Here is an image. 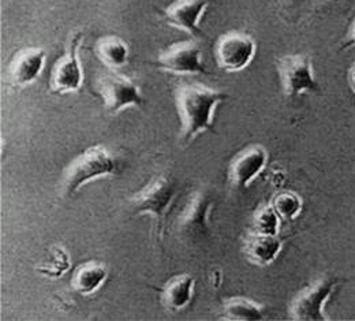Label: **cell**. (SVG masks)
Instances as JSON below:
<instances>
[{"instance_id": "6da1fadb", "label": "cell", "mask_w": 355, "mask_h": 321, "mask_svg": "<svg viewBox=\"0 0 355 321\" xmlns=\"http://www.w3.org/2000/svg\"><path fill=\"white\" fill-rule=\"evenodd\" d=\"M228 97L225 93L200 84H182L177 91V107L182 122V142L190 144L204 132L214 130L216 107Z\"/></svg>"}, {"instance_id": "7a4b0ae2", "label": "cell", "mask_w": 355, "mask_h": 321, "mask_svg": "<svg viewBox=\"0 0 355 321\" xmlns=\"http://www.w3.org/2000/svg\"><path fill=\"white\" fill-rule=\"evenodd\" d=\"M178 189L174 181L160 175L145 186L139 193L130 198V209L134 215L150 214L156 219V236L162 242L167 214L175 200Z\"/></svg>"}, {"instance_id": "3957f363", "label": "cell", "mask_w": 355, "mask_h": 321, "mask_svg": "<svg viewBox=\"0 0 355 321\" xmlns=\"http://www.w3.org/2000/svg\"><path fill=\"white\" fill-rule=\"evenodd\" d=\"M115 171V160L100 145H94L77 156L64 173L63 190L66 196H73L83 184L92 180L110 175Z\"/></svg>"}, {"instance_id": "277c9868", "label": "cell", "mask_w": 355, "mask_h": 321, "mask_svg": "<svg viewBox=\"0 0 355 321\" xmlns=\"http://www.w3.org/2000/svg\"><path fill=\"white\" fill-rule=\"evenodd\" d=\"M97 92L101 96L105 108L116 114L126 107H144V97L139 88L128 77L110 70L103 73L96 84Z\"/></svg>"}, {"instance_id": "5b68a950", "label": "cell", "mask_w": 355, "mask_h": 321, "mask_svg": "<svg viewBox=\"0 0 355 321\" xmlns=\"http://www.w3.org/2000/svg\"><path fill=\"white\" fill-rule=\"evenodd\" d=\"M336 283L335 277H322L302 290L290 308L293 320H328L324 315V306L334 293Z\"/></svg>"}, {"instance_id": "8992f818", "label": "cell", "mask_w": 355, "mask_h": 321, "mask_svg": "<svg viewBox=\"0 0 355 321\" xmlns=\"http://www.w3.org/2000/svg\"><path fill=\"white\" fill-rule=\"evenodd\" d=\"M283 91L288 97L305 92H320L311 59L306 55H286L277 64Z\"/></svg>"}, {"instance_id": "52a82bcc", "label": "cell", "mask_w": 355, "mask_h": 321, "mask_svg": "<svg viewBox=\"0 0 355 321\" xmlns=\"http://www.w3.org/2000/svg\"><path fill=\"white\" fill-rule=\"evenodd\" d=\"M256 48L254 39L249 35L239 32L227 33L215 46L216 62L220 69L228 73L241 71L253 60Z\"/></svg>"}, {"instance_id": "ba28073f", "label": "cell", "mask_w": 355, "mask_h": 321, "mask_svg": "<svg viewBox=\"0 0 355 321\" xmlns=\"http://www.w3.org/2000/svg\"><path fill=\"white\" fill-rule=\"evenodd\" d=\"M84 39L81 32L71 37L67 52L56 62L51 74V91L58 94L76 92L83 85V67L78 56V48Z\"/></svg>"}, {"instance_id": "9c48e42d", "label": "cell", "mask_w": 355, "mask_h": 321, "mask_svg": "<svg viewBox=\"0 0 355 321\" xmlns=\"http://www.w3.org/2000/svg\"><path fill=\"white\" fill-rule=\"evenodd\" d=\"M214 205L212 196L200 190L194 193L179 216L178 229L189 239H204L208 235V215Z\"/></svg>"}, {"instance_id": "30bf717a", "label": "cell", "mask_w": 355, "mask_h": 321, "mask_svg": "<svg viewBox=\"0 0 355 321\" xmlns=\"http://www.w3.org/2000/svg\"><path fill=\"white\" fill-rule=\"evenodd\" d=\"M156 66L175 74H208L201 62V49L191 40L170 46L159 56Z\"/></svg>"}, {"instance_id": "8fae6325", "label": "cell", "mask_w": 355, "mask_h": 321, "mask_svg": "<svg viewBox=\"0 0 355 321\" xmlns=\"http://www.w3.org/2000/svg\"><path fill=\"white\" fill-rule=\"evenodd\" d=\"M268 152L260 145H253L238 153L228 168V178L238 189H246L266 168Z\"/></svg>"}, {"instance_id": "7c38bea8", "label": "cell", "mask_w": 355, "mask_h": 321, "mask_svg": "<svg viewBox=\"0 0 355 321\" xmlns=\"http://www.w3.org/2000/svg\"><path fill=\"white\" fill-rule=\"evenodd\" d=\"M212 0H177L164 10L166 19L179 29L198 39H208L200 28V19Z\"/></svg>"}, {"instance_id": "4fadbf2b", "label": "cell", "mask_w": 355, "mask_h": 321, "mask_svg": "<svg viewBox=\"0 0 355 321\" xmlns=\"http://www.w3.org/2000/svg\"><path fill=\"white\" fill-rule=\"evenodd\" d=\"M45 51L42 48H25L18 52L8 69V78L14 87H25L33 83L42 73Z\"/></svg>"}, {"instance_id": "5bb4252c", "label": "cell", "mask_w": 355, "mask_h": 321, "mask_svg": "<svg viewBox=\"0 0 355 321\" xmlns=\"http://www.w3.org/2000/svg\"><path fill=\"white\" fill-rule=\"evenodd\" d=\"M282 250V241L276 235L252 232L245 243L246 257L256 266H268Z\"/></svg>"}, {"instance_id": "9a60e30c", "label": "cell", "mask_w": 355, "mask_h": 321, "mask_svg": "<svg viewBox=\"0 0 355 321\" xmlns=\"http://www.w3.org/2000/svg\"><path fill=\"white\" fill-rule=\"evenodd\" d=\"M193 287H194V279L191 276L184 274V275L173 277L160 290L163 305L173 312L183 309L191 301Z\"/></svg>"}, {"instance_id": "2e32d148", "label": "cell", "mask_w": 355, "mask_h": 321, "mask_svg": "<svg viewBox=\"0 0 355 321\" xmlns=\"http://www.w3.org/2000/svg\"><path fill=\"white\" fill-rule=\"evenodd\" d=\"M107 274V267L101 263L83 264L74 274L73 287L77 293L83 295H89L103 284Z\"/></svg>"}, {"instance_id": "e0dca14e", "label": "cell", "mask_w": 355, "mask_h": 321, "mask_svg": "<svg viewBox=\"0 0 355 321\" xmlns=\"http://www.w3.org/2000/svg\"><path fill=\"white\" fill-rule=\"evenodd\" d=\"M96 52L101 59V62L111 69H118L125 66L129 56L128 44L116 36H108L101 39L97 43Z\"/></svg>"}, {"instance_id": "ac0fdd59", "label": "cell", "mask_w": 355, "mask_h": 321, "mask_svg": "<svg viewBox=\"0 0 355 321\" xmlns=\"http://www.w3.org/2000/svg\"><path fill=\"white\" fill-rule=\"evenodd\" d=\"M225 320H263L264 309L261 305L246 298H232L223 305Z\"/></svg>"}, {"instance_id": "d6986e66", "label": "cell", "mask_w": 355, "mask_h": 321, "mask_svg": "<svg viewBox=\"0 0 355 321\" xmlns=\"http://www.w3.org/2000/svg\"><path fill=\"white\" fill-rule=\"evenodd\" d=\"M270 205L283 219L293 220L302 209L301 198L293 191H282L275 196Z\"/></svg>"}, {"instance_id": "ffe728a7", "label": "cell", "mask_w": 355, "mask_h": 321, "mask_svg": "<svg viewBox=\"0 0 355 321\" xmlns=\"http://www.w3.org/2000/svg\"><path fill=\"white\" fill-rule=\"evenodd\" d=\"M279 220H280V216L273 209V207L270 204L266 205L256 212V216L253 220V232L264 234V235H277Z\"/></svg>"}, {"instance_id": "44dd1931", "label": "cell", "mask_w": 355, "mask_h": 321, "mask_svg": "<svg viewBox=\"0 0 355 321\" xmlns=\"http://www.w3.org/2000/svg\"><path fill=\"white\" fill-rule=\"evenodd\" d=\"M70 268L67 253L60 248H52V261L48 266L39 267V271L46 276L59 277Z\"/></svg>"}, {"instance_id": "7402d4cb", "label": "cell", "mask_w": 355, "mask_h": 321, "mask_svg": "<svg viewBox=\"0 0 355 321\" xmlns=\"http://www.w3.org/2000/svg\"><path fill=\"white\" fill-rule=\"evenodd\" d=\"M352 46H355V19L354 22H353V25H352V28H350V31H349V35H347V39H346V42L343 43V49H346V48H352Z\"/></svg>"}, {"instance_id": "603a6c76", "label": "cell", "mask_w": 355, "mask_h": 321, "mask_svg": "<svg viewBox=\"0 0 355 321\" xmlns=\"http://www.w3.org/2000/svg\"><path fill=\"white\" fill-rule=\"evenodd\" d=\"M349 81H350V85H352L353 91L355 92V63L352 66V69H350V73H349Z\"/></svg>"}]
</instances>
